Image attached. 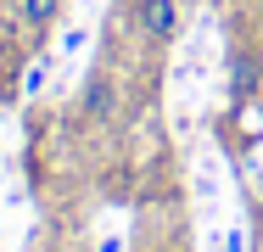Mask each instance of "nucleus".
I'll return each mask as SVG.
<instances>
[{
    "label": "nucleus",
    "mask_w": 263,
    "mask_h": 252,
    "mask_svg": "<svg viewBox=\"0 0 263 252\" xmlns=\"http://www.w3.org/2000/svg\"><path fill=\"white\" fill-rule=\"evenodd\" d=\"M40 84H45V56H40V62H28V73H23V90H28V96H34Z\"/></svg>",
    "instance_id": "39448f33"
},
{
    "label": "nucleus",
    "mask_w": 263,
    "mask_h": 252,
    "mask_svg": "<svg viewBox=\"0 0 263 252\" xmlns=\"http://www.w3.org/2000/svg\"><path fill=\"white\" fill-rule=\"evenodd\" d=\"M252 252H263V241H252Z\"/></svg>",
    "instance_id": "423d86ee"
},
{
    "label": "nucleus",
    "mask_w": 263,
    "mask_h": 252,
    "mask_svg": "<svg viewBox=\"0 0 263 252\" xmlns=\"http://www.w3.org/2000/svg\"><path fill=\"white\" fill-rule=\"evenodd\" d=\"M263 84V62L252 50H230V101H252Z\"/></svg>",
    "instance_id": "7ed1b4c3"
},
{
    "label": "nucleus",
    "mask_w": 263,
    "mask_h": 252,
    "mask_svg": "<svg viewBox=\"0 0 263 252\" xmlns=\"http://www.w3.org/2000/svg\"><path fill=\"white\" fill-rule=\"evenodd\" d=\"M135 34L146 45H168L179 34V0H135Z\"/></svg>",
    "instance_id": "f257e3e1"
},
{
    "label": "nucleus",
    "mask_w": 263,
    "mask_h": 252,
    "mask_svg": "<svg viewBox=\"0 0 263 252\" xmlns=\"http://www.w3.org/2000/svg\"><path fill=\"white\" fill-rule=\"evenodd\" d=\"M56 17H62V0H17V23H23L28 40H40Z\"/></svg>",
    "instance_id": "20e7f679"
},
{
    "label": "nucleus",
    "mask_w": 263,
    "mask_h": 252,
    "mask_svg": "<svg viewBox=\"0 0 263 252\" xmlns=\"http://www.w3.org/2000/svg\"><path fill=\"white\" fill-rule=\"evenodd\" d=\"M79 112H84V123H96V129L118 118V84H112V73H106V67L84 79V96H79Z\"/></svg>",
    "instance_id": "f03ea898"
}]
</instances>
